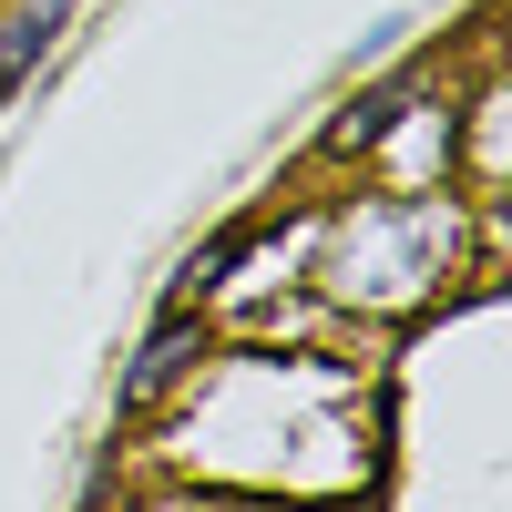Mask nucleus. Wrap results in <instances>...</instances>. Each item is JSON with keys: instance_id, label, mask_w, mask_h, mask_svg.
<instances>
[{"instance_id": "2", "label": "nucleus", "mask_w": 512, "mask_h": 512, "mask_svg": "<svg viewBox=\"0 0 512 512\" xmlns=\"http://www.w3.org/2000/svg\"><path fill=\"white\" fill-rule=\"evenodd\" d=\"M195 359H205V328H195V318H164V328H154V349L134 359V379H123V410H154L164 390H185Z\"/></svg>"}, {"instance_id": "1", "label": "nucleus", "mask_w": 512, "mask_h": 512, "mask_svg": "<svg viewBox=\"0 0 512 512\" xmlns=\"http://www.w3.org/2000/svg\"><path fill=\"white\" fill-rule=\"evenodd\" d=\"M441 267H451V205L441 195H359L318 256L328 297H349V308H420L441 287Z\"/></svg>"}, {"instance_id": "3", "label": "nucleus", "mask_w": 512, "mask_h": 512, "mask_svg": "<svg viewBox=\"0 0 512 512\" xmlns=\"http://www.w3.org/2000/svg\"><path fill=\"white\" fill-rule=\"evenodd\" d=\"M62 11H72V0H21V11L0 21V82H11V72H31V62L62 41Z\"/></svg>"}, {"instance_id": "4", "label": "nucleus", "mask_w": 512, "mask_h": 512, "mask_svg": "<svg viewBox=\"0 0 512 512\" xmlns=\"http://www.w3.org/2000/svg\"><path fill=\"white\" fill-rule=\"evenodd\" d=\"M256 236H267V226H226V236H205L195 256H185V277H175V297H205V287H226V267H246V256H256Z\"/></svg>"}]
</instances>
